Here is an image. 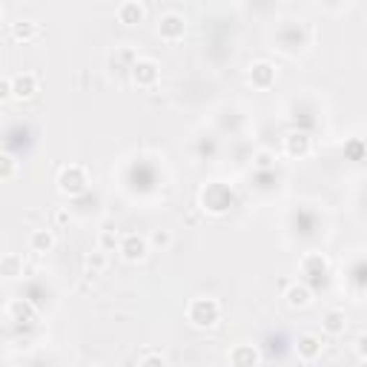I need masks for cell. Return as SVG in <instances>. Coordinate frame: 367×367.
Listing matches in <instances>:
<instances>
[{
	"label": "cell",
	"instance_id": "cell-19",
	"mask_svg": "<svg viewBox=\"0 0 367 367\" xmlns=\"http://www.w3.org/2000/svg\"><path fill=\"white\" fill-rule=\"evenodd\" d=\"M0 276H3V279H17V276H23V258H20L17 253L0 256Z\"/></svg>",
	"mask_w": 367,
	"mask_h": 367
},
{
	"label": "cell",
	"instance_id": "cell-12",
	"mask_svg": "<svg viewBox=\"0 0 367 367\" xmlns=\"http://www.w3.org/2000/svg\"><path fill=\"white\" fill-rule=\"evenodd\" d=\"M38 95V78L32 75V72H17V75L12 78V97H17V101H29V97Z\"/></svg>",
	"mask_w": 367,
	"mask_h": 367
},
{
	"label": "cell",
	"instance_id": "cell-31",
	"mask_svg": "<svg viewBox=\"0 0 367 367\" xmlns=\"http://www.w3.org/2000/svg\"><path fill=\"white\" fill-rule=\"evenodd\" d=\"M0 15H3V12H0Z\"/></svg>",
	"mask_w": 367,
	"mask_h": 367
},
{
	"label": "cell",
	"instance_id": "cell-2",
	"mask_svg": "<svg viewBox=\"0 0 367 367\" xmlns=\"http://www.w3.org/2000/svg\"><path fill=\"white\" fill-rule=\"evenodd\" d=\"M89 187V175L81 164H69L58 173V189L61 195H69V198H75V195H84Z\"/></svg>",
	"mask_w": 367,
	"mask_h": 367
},
{
	"label": "cell",
	"instance_id": "cell-3",
	"mask_svg": "<svg viewBox=\"0 0 367 367\" xmlns=\"http://www.w3.org/2000/svg\"><path fill=\"white\" fill-rule=\"evenodd\" d=\"M158 78H161V66H158V61H153V58H138V61L132 63V69H130V81H132L135 86H141V89L155 86Z\"/></svg>",
	"mask_w": 367,
	"mask_h": 367
},
{
	"label": "cell",
	"instance_id": "cell-26",
	"mask_svg": "<svg viewBox=\"0 0 367 367\" xmlns=\"http://www.w3.org/2000/svg\"><path fill=\"white\" fill-rule=\"evenodd\" d=\"M138 367H166V359L161 353H146Z\"/></svg>",
	"mask_w": 367,
	"mask_h": 367
},
{
	"label": "cell",
	"instance_id": "cell-30",
	"mask_svg": "<svg viewBox=\"0 0 367 367\" xmlns=\"http://www.w3.org/2000/svg\"><path fill=\"white\" fill-rule=\"evenodd\" d=\"M89 367H104V364H89Z\"/></svg>",
	"mask_w": 367,
	"mask_h": 367
},
{
	"label": "cell",
	"instance_id": "cell-25",
	"mask_svg": "<svg viewBox=\"0 0 367 367\" xmlns=\"http://www.w3.org/2000/svg\"><path fill=\"white\" fill-rule=\"evenodd\" d=\"M345 153L350 155V161H361V158H364V143H361V138H353V141L345 146Z\"/></svg>",
	"mask_w": 367,
	"mask_h": 367
},
{
	"label": "cell",
	"instance_id": "cell-22",
	"mask_svg": "<svg viewBox=\"0 0 367 367\" xmlns=\"http://www.w3.org/2000/svg\"><path fill=\"white\" fill-rule=\"evenodd\" d=\"M118 241H120V235L115 230H101V235H97V250L115 253L118 250Z\"/></svg>",
	"mask_w": 367,
	"mask_h": 367
},
{
	"label": "cell",
	"instance_id": "cell-6",
	"mask_svg": "<svg viewBox=\"0 0 367 367\" xmlns=\"http://www.w3.org/2000/svg\"><path fill=\"white\" fill-rule=\"evenodd\" d=\"M250 84H253V89H261V92H267V89H273L276 86V81H279V72H276V66L270 63V61H256L253 66H250Z\"/></svg>",
	"mask_w": 367,
	"mask_h": 367
},
{
	"label": "cell",
	"instance_id": "cell-5",
	"mask_svg": "<svg viewBox=\"0 0 367 367\" xmlns=\"http://www.w3.org/2000/svg\"><path fill=\"white\" fill-rule=\"evenodd\" d=\"M118 253L124 256V261L138 264V261L146 258V253H150V244H146V238L138 235V233H127V235H120V241H118Z\"/></svg>",
	"mask_w": 367,
	"mask_h": 367
},
{
	"label": "cell",
	"instance_id": "cell-9",
	"mask_svg": "<svg viewBox=\"0 0 367 367\" xmlns=\"http://www.w3.org/2000/svg\"><path fill=\"white\" fill-rule=\"evenodd\" d=\"M230 367H258L261 364V353L256 345H247V341H241L230 350Z\"/></svg>",
	"mask_w": 367,
	"mask_h": 367
},
{
	"label": "cell",
	"instance_id": "cell-29",
	"mask_svg": "<svg viewBox=\"0 0 367 367\" xmlns=\"http://www.w3.org/2000/svg\"><path fill=\"white\" fill-rule=\"evenodd\" d=\"M364 345H367V338H364V336H359V338H356V356H359V361H364V359H367Z\"/></svg>",
	"mask_w": 367,
	"mask_h": 367
},
{
	"label": "cell",
	"instance_id": "cell-8",
	"mask_svg": "<svg viewBox=\"0 0 367 367\" xmlns=\"http://www.w3.org/2000/svg\"><path fill=\"white\" fill-rule=\"evenodd\" d=\"M296 353H299V359L302 361H315L322 353H325V338L319 336V333H302L299 336V341H296Z\"/></svg>",
	"mask_w": 367,
	"mask_h": 367
},
{
	"label": "cell",
	"instance_id": "cell-27",
	"mask_svg": "<svg viewBox=\"0 0 367 367\" xmlns=\"http://www.w3.org/2000/svg\"><path fill=\"white\" fill-rule=\"evenodd\" d=\"M9 97H12V78H3V75H0V104L9 101Z\"/></svg>",
	"mask_w": 367,
	"mask_h": 367
},
{
	"label": "cell",
	"instance_id": "cell-21",
	"mask_svg": "<svg viewBox=\"0 0 367 367\" xmlns=\"http://www.w3.org/2000/svg\"><path fill=\"white\" fill-rule=\"evenodd\" d=\"M173 233L169 230H153L150 233V238H146V244H150V247H155V250H169L173 247Z\"/></svg>",
	"mask_w": 367,
	"mask_h": 367
},
{
	"label": "cell",
	"instance_id": "cell-11",
	"mask_svg": "<svg viewBox=\"0 0 367 367\" xmlns=\"http://www.w3.org/2000/svg\"><path fill=\"white\" fill-rule=\"evenodd\" d=\"M284 153L290 158H307L313 153V138L307 132H287V138H284Z\"/></svg>",
	"mask_w": 367,
	"mask_h": 367
},
{
	"label": "cell",
	"instance_id": "cell-18",
	"mask_svg": "<svg viewBox=\"0 0 367 367\" xmlns=\"http://www.w3.org/2000/svg\"><path fill=\"white\" fill-rule=\"evenodd\" d=\"M9 35H12V40L29 43V40H35L40 35V26H38L35 20H17V23H12V26H9Z\"/></svg>",
	"mask_w": 367,
	"mask_h": 367
},
{
	"label": "cell",
	"instance_id": "cell-20",
	"mask_svg": "<svg viewBox=\"0 0 367 367\" xmlns=\"http://www.w3.org/2000/svg\"><path fill=\"white\" fill-rule=\"evenodd\" d=\"M84 267H86V273H92V276L104 273L107 267H109V253H104V250H92V253H86Z\"/></svg>",
	"mask_w": 367,
	"mask_h": 367
},
{
	"label": "cell",
	"instance_id": "cell-7",
	"mask_svg": "<svg viewBox=\"0 0 367 367\" xmlns=\"http://www.w3.org/2000/svg\"><path fill=\"white\" fill-rule=\"evenodd\" d=\"M230 201H233V192H230L224 184H210V187L201 192V204H204V210H210V212H224V210L230 207Z\"/></svg>",
	"mask_w": 367,
	"mask_h": 367
},
{
	"label": "cell",
	"instance_id": "cell-28",
	"mask_svg": "<svg viewBox=\"0 0 367 367\" xmlns=\"http://www.w3.org/2000/svg\"><path fill=\"white\" fill-rule=\"evenodd\" d=\"M52 221H55V227H66V224L72 221V212H69V210H55Z\"/></svg>",
	"mask_w": 367,
	"mask_h": 367
},
{
	"label": "cell",
	"instance_id": "cell-10",
	"mask_svg": "<svg viewBox=\"0 0 367 367\" xmlns=\"http://www.w3.org/2000/svg\"><path fill=\"white\" fill-rule=\"evenodd\" d=\"M299 270H302V276H307V279H325V276L330 273V261H327V256H322V253H307V256L302 258V264H299Z\"/></svg>",
	"mask_w": 367,
	"mask_h": 367
},
{
	"label": "cell",
	"instance_id": "cell-23",
	"mask_svg": "<svg viewBox=\"0 0 367 367\" xmlns=\"http://www.w3.org/2000/svg\"><path fill=\"white\" fill-rule=\"evenodd\" d=\"M253 166L258 169V173H267V169H273V166H276V153L258 150V153L253 155Z\"/></svg>",
	"mask_w": 367,
	"mask_h": 367
},
{
	"label": "cell",
	"instance_id": "cell-1",
	"mask_svg": "<svg viewBox=\"0 0 367 367\" xmlns=\"http://www.w3.org/2000/svg\"><path fill=\"white\" fill-rule=\"evenodd\" d=\"M187 322L198 330H212L218 322H221V304L212 296H198L192 299L187 307Z\"/></svg>",
	"mask_w": 367,
	"mask_h": 367
},
{
	"label": "cell",
	"instance_id": "cell-15",
	"mask_svg": "<svg viewBox=\"0 0 367 367\" xmlns=\"http://www.w3.org/2000/svg\"><path fill=\"white\" fill-rule=\"evenodd\" d=\"M115 17H118V23H124V26H135V23H141L146 17V6L141 0H124V3L115 9Z\"/></svg>",
	"mask_w": 367,
	"mask_h": 367
},
{
	"label": "cell",
	"instance_id": "cell-4",
	"mask_svg": "<svg viewBox=\"0 0 367 367\" xmlns=\"http://www.w3.org/2000/svg\"><path fill=\"white\" fill-rule=\"evenodd\" d=\"M184 35H187V20H184V15H178V12H164L158 17V38L164 43H178V40H184Z\"/></svg>",
	"mask_w": 367,
	"mask_h": 367
},
{
	"label": "cell",
	"instance_id": "cell-17",
	"mask_svg": "<svg viewBox=\"0 0 367 367\" xmlns=\"http://www.w3.org/2000/svg\"><path fill=\"white\" fill-rule=\"evenodd\" d=\"M322 330L327 336H341V333H345L348 330V315H345V310H327L322 315Z\"/></svg>",
	"mask_w": 367,
	"mask_h": 367
},
{
	"label": "cell",
	"instance_id": "cell-16",
	"mask_svg": "<svg viewBox=\"0 0 367 367\" xmlns=\"http://www.w3.org/2000/svg\"><path fill=\"white\" fill-rule=\"evenodd\" d=\"M55 244H58L55 233H52V230H46V227L29 233V250H32V253H52V250H55Z\"/></svg>",
	"mask_w": 367,
	"mask_h": 367
},
{
	"label": "cell",
	"instance_id": "cell-13",
	"mask_svg": "<svg viewBox=\"0 0 367 367\" xmlns=\"http://www.w3.org/2000/svg\"><path fill=\"white\" fill-rule=\"evenodd\" d=\"M284 302H287V307H292V310H304V307L313 304V290H310L304 281H296V284H290V287L284 290Z\"/></svg>",
	"mask_w": 367,
	"mask_h": 367
},
{
	"label": "cell",
	"instance_id": "cell-14",
	"mask_svg": "<svg viewBox=\"0 0 367 367\" xmlns=\"http://www.w3.org/2000/svg\"><path fill=\"white\" fill-rule=\"evenodd\" d=\"M6 313H9V319H12L15 325H32V322H38V307H35L32 302H26V299L9 302Z\"/></svg>",
	"mask_w": 367,
	"mask_h": 367
},
{
	"label": "cell",
	"instance_id": "cell-24",
	"mask_svg": "<svg viewBox=\"0 0 367 367\" xmlns=\"http://www.w3.org/2000/svg\"><path fill=\"white\" fill-rule=\"evenodd\" d=\"M17 175V161L9 153H0V181H9Z\"/></svg>",
	"mask_w": 367,
	"mask_h": 367
}]
</instances>
